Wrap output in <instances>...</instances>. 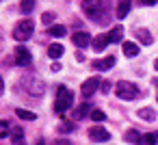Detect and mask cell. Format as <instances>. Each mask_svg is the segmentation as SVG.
I'll return each instance as SVG.
<instances>
[{
    "instance_id": "cell-1",
    "label": "cell",
    "mask_w": 158,
    "mask_h": 145,
    "mask_svg": "<svg viewBox=\"0 0 158 145\" xmlns=\"http://www.w3.org/2000/svg\"><path fill=\"white\" fill-rule=\"evenodd\" d=\"M74 102V93L65 87H59L56 89V100H54V110L56 113H65Z\"/></svg>"
},
{
    "instance_id": "cell-2",
    "label": "cell",
    "mask_w": 158,
    "mask_h": 145,
    "mask_svg": "<svg viewBox=\"0 0 158 145\" xmlns=\"http://www.w3.org/2000/svg\"><path fill=\"white\" fill-rule=\"evenodd\" d=\"M33 31H35L33 20H22V22H18V24L13 26V39H18V41H26V39H31Z\"/></svg>"
},
{
    "instance_id": "cell-3",
    "label": "cell",
    "mask_w": 158,
    "mask_h": 145,
    "mask_svg": "<svg viewBox=\"0 0 158 145\" xmlns=\"http://www.w3.org/2000/svg\"><path fill=\"white\" fill-rule=\"evenodd\" d=\"M115 91H117V97H121V100H134V97H139V89L132 82H126V80L117 82Z\"/></svg>"
},
{
    "instance_id": "cell-4",
    "label": "cell",
    "mask_w": 158,
    "mask_h": 145,
    "mask_svg": "<svg viewBox=\"0 0 158 145\" xmlns=\"http://www.w3.org/2000/svg\"><path fill=\"white\" fill-rule=\"evenodd\" d=\"M24 89L31 93V95H44L46 93V85H44V80L41 78H37V76H26L24 78Z\"/></svg>"
},
{
    "instance_id": "cell-5",
    "label": "cell",
    "mask_w": 158,
    "mask_h": 145,
    "mask_svg": "<svg viewBox=\"0 0 158 145\" xmlns=\"http://www.w3.org/2000/svg\"><path fill=\"white\" fill-rule=\"evenodd\" d=\"M89 139L91 141H95V143H106L108 139H110V132L106 130V128H102V126H93V128H89Z\"/></svg>"
},
{
    "instance_id": "cell-6",
    "label": "cell",
    "mask_w": 158,
    "mask_h": 145,
    "mask_svg": "<svg viewBox=\"0 0 158 145\" xmlns=\"http://www.w3.org/2000/svg\"><path fill=\"white\" fill-rule=\"evenodd\" d=\"M102 2L100 0H87V2H82V11L91 18V20H98V15H100V11H102Z\"/></svg>"
},
{
    "instance_id": "cell-7",
    "label": "cell",
    "mask_w": 158,
    "mask_h": 145,
    "mask_svg": "<svg viewBox=\"0 0 158 145\" xmlns=\"http://www.w3.org/2000/svg\"><path fill=\"white\" fill-rule=\"evenodd\" d=\"M100 78H87L85 82H82V87H80V93H82V97H91L98 89H100Z\"/></svg>"
},
{
    "instance_id": "cell-8",
    "label": "cell",
    "mask_w": 158,
    "mask_h": 145,
    "mask_svg": "<svg viewBox=\"0 0 158 145\" xmlns=\"http://www.w3.org/2000/svg\"><path fill=\"white\" fill-rule=\"evenodd\" d=\"M15 65H20V67L31 65V50L28 48H24V46L15 48Z\"/></svg>"
},
{
    "instance_id": "cell-9",
    "label": "cell",
    "mask_w": 158,
    "mask_h": 145,
    "mask_svg": "<svg viewBox=\"0 0 158 145\" xmlns=\"http://www.w3.org/2000/svg\"><path fill=\"white\" fill-rule=\"evenodd\" d=\"M72 41H74V46H78V48H87L93 39H91V35H89L87 31H76V33L72 35Z\"/></svg>"
},
{
    "instance_id": "cell-10",
    "label": "cell",
    "mask_w": 158,
    "mask_h": 145,
    "mask_svg": "<svg viewBox=\"0 0 158 145\" xmlns=\"http://www.w3.org/2000/svg\"><path fill=\"white\" fill-rule=\"evenodd\" d=\"M113 65H115V56H104L100 61H93V69H98V72H106Z\"/></svg>"
},
{
    "instance_id": "cell-11",
    "label": "cell",
    "mask_w": 158,
    "mask_h": 145,
    "mask_svg": "<svg viewBox=\"0 0 158 145\" xmlns=\"http://www.w3.org/2000/svg\"><path fill=\"white\" fill-rule=\"evenodd\" d=\"M132 9V2H128V0H121V2L117 5V20H123Z\"/></svg>"
},
{
    "instance_id": "cell-12",
    "label": "cell",
    "mask_w": 158,
    "mask_h": 145,
    "mask_svg": "<svg viewBox=\"0 0 158 145\" xmlns=\"http://www.w3.org/2000/svg\"><path fill=\"white\" fill-rule=\"evenodd\" d=\"M123 26H115L110 33H108V41L110 44H117V41H123Z\"/></svg>"
},
{
    "instance_id": "cell-13",
    "label": "cell",
    "mask_w": 158,
    "mask_h": 145,
    "mask_svg": "<svg viewBox=\"0 0 158 145\" xmlns=\"http://www.w3.org/2000/svg\"><path fill=\"white\" fill-rule=\"evenodd\" d=\"M108 44H110V41H108V35H98V37H95V39L91 41L93 50H98V52H100V50H104V48H106Z\"/></svg>"
},
{
    "instance_id": "cell-14",
    "label": "cell",
    "mask_w": 158,
    "mask_h": 145,
    "mask_svg": "<svg viewBox=\"0 0 158 145\" xmlns=\"http://www.w3.org/2000/svg\"><path fill=\"white\" fill-rule=\"evenodd\" d=\"M121 48H123V54H126V56H130V59L139 54V46H136L134 41H123V44H121Z\"/></svg>"
},
{
    "instance_id": "cell-15",
    "label": "cell",
    "mask_w": 158,
    "mask_h": 145,
    "mask_svg": "<svg viewBox=\"0 0 158 145\" xmlns=\"http://www.w3.org/2000/svg\"><path fill=\"white\" fill-rule=\"evenodd\" d=\"M63 52H65V48H63L61 44H50V46H48V56H50V59H61Z\"/></svg>"
},
{
    "instance_id": "cell-16",
    "label": "cell",
    "mask_w": 158,
    "mask_h": 145,
    "mask_svg": "<svg viewBox=\"0 0 158 145\" xmlns=\"http://www.w3.org/2000/svg\"><path fill=\"white\" fill-rule=\"evenodd\" d=\"M136 117L143 119V121H154L156 119V110L154 108H139L136 110Z\"/></svg>"
},
{
    "instance_id": "cell-17",
    "label": "cell",
    "mask_w": 158,
    "mask_h": 145,
    "mask_svg": "<svg viewBox=\"0 0 158 145\" xmlns=\"http://www.w3.org/2000/svg\"><path fill=\"white\" fill-rule=\"evenodd\" d=\"M158 143V132H147L141 136V143L139 145H156Z\"/></svg>"
},
{
    "instance_id": "cell-18",
    "label": "cell",
    "mask_w": 158,
    "mask_h": 145,
    "mask_svg": "<svg viewBox=\"0 0 158 145\" xmlns=\"http://www.w3.org/2000/svg\"><path fill=\"white\" fill-rule=\"evenodd\" d=\"M15 115H18L20 119H24V121H35V119H37V115H35L33 110H24V108H15Z\"/></svg>"
},
{
    "instance_id": "cell-19",
    "label": "cell",
    "mask_w": 158,
    "mask_h": 145,
    "mask_svg": "<svg viewBox=\"0 0 158 145\" xmlns=\"http://www.w3.org/2000/svg\"><path fill=\"white\" fill-rule=\"evenodd\" d=\"M11 143H13V145H26V139H24V132H22V128H15V130H13Z\"/></svg>"
},
{
    "instance_id": "cell-20",
    "label": "cell",
    "mask_w": 158,
    "mask_h": 145,
    "mask_svg": "<svg viewBox=\"0 0 158 145\" xmlns=\"http://www.w3.org/2000/svg\"><path fill=\"white\" fill-rule=\"evenodd\" d=\"M136 37H139V41H141V44H145V46H149V44H152V35H149V31H147V28H139V31H136Z\"/></svg>"
},
{
    "instance_id": "cell-21",
    "label": "cell",
    "mask_w": 158,
    "mask_h": 145,
    "mask_svg": "<svg viewBox=\"0 0 158 145\" xmlns=\"http://www.w3.org/2000/svg\"><path fill=\"white\" fill-rule=\"evenodd\" d=\"M141 136H143V134H139V130H134V128H130V130L126 132V141H128V143H141Z\"/></svg>"
},
{
    "instance_id": "cell-22",
    "label": "cell",
    "mask_w": 158,
    "mask_h": 145,
    "mask_svg": "<svg viewBox=\"0 0 158 145\" xmlns=\"http://www.w3.org/2000/svg\"><path fill=\"white\" fill-rule=\"evenodd\" d=\"M67 31H65V26H61V24H54V26H50L48 28V35H52V37H63Z\"/></svg>"
},
{
    "instance_id": "cell-23",
    "label": "cell",
    "mask_w": 158,
    "mask_h": 145,
    "mask_svg": "<svg viewBox=\"0 0 158 145\" xmlns=\"http://www.w3.org/2000/svg\"><path fill=\"white\" fill-rule=\"evenodd\" d=\"M20 9H22V13H31L35 9V2L33 0H24V2H20Z\"/></svg>"
},
{
    "instance_id": "cell-24",
    "label": "cell",
    "mask_w": 158,
    "mask_h": 145,
    "mask_svg": "<svg viewBox=\"0 0 158 145\" xmlns=\"http://www.w3.org/2000/svg\"><path fill=\"white\" fill-rule=\"evenodd\" d=\"M89 113V104H82L80 108H76V113H74V119H80V117H85Z\"/></svg>"
},
{
    "instance_id": "cell-25",
    "label": "cell",
    "mask_w": 158,
    "mask_h": 145,
    "mask_svg": "<svg viewBox=\"0 0 158 145\" xmlns=\"http://www.w3.org/2000/svg\"><path fill=\"white\" fill-rule=\"evenodd\" d=\"M91 119L98 121V123H102L106 119V115H104V110H91Z\"/></svg>"
},
{
    "instance_id": "cell-26",
    "label": "cell",
    "mask_w": 158,
    "mask_h": 145,
    "mask_svg": "<svg viewBox=\"0 0 158 145\" xmlns=\"http://www.w3.org/2000/svg\"><path fill=\"white\" fill-rule=\"evenodd\" d=\"M41 22H44L48 28L54 26V24H52V22H54V13H44V15H41Z\"/></svg>"
},
{
    "instance_id": "cell-27",
    "label": "cell",
    "mask_w": 158,
    "mask_h": 145,
    "mask_svg": "<svg viewBox=\"0 0 158 145\" xmlns=\"http://www.w3.org/2000/svg\"><path fill=\"white\" fill-rule=\"evenodd\" d=\"M76 126L72 123V121H63V123H59V132H72Z\"/></svg>"
},
{
    "instance_id": "cell-28",
    "label": "cell",
    "mask_w": 158,
    "mask_h": 145,
    "mask_svg": "<svg viewBox=\"0 0 158 145\" xmlns=\"http://www.w3.org/2000/svg\"><path fill=\"white\" fill-rule=\"evenodd\" d=\"M9 134V123L7 121H0V139H5Z\"/></svg>"
},
{
    "instance_id": "cell-29",
    "label": "cell",
    "mask_w": 158,
    "mask_h": 145,
    "mask_svg": "<svg viewBox=\"0 0 158 145\" xmlns=\"http://www.w3.org/2000/svg\"><path fill=\"white\" fill-rule=\"evenodd\" d=\"M54 145H72V143H69L67 139H56V141H54Z\"/></svg>"
},
{
    "instance_id": "cell-30",
    "label": "cell",
    "mask_w": 158,
    "mask_h": 145,
    "mask_svg": "<svg viewBox=\"0 0 158 145\" xmlns=\"http://www.w3.org/2000/svg\"><path fill=\"white\" fill-rule=\"evenodd\" d=\"M102 91L108 93V91H110V82H102Z\"/></svg>"
},
{
    "instance_id": "cell-31",
    "label": "cell",
    "mask_w": 158,
    "mask_h": 145,
    "mask_svg": "<svg viewBox=\"0 0 158 145\" xmlns=\"http://www.w3.org/2000/svg\"><path fill=\"white\" fill-rule=\"evenodd\" d=\"M2 91H5V82H2V78H0V95H2Z\"/></svg>"
},
{
    "instance_id": "cell-32",
    "label": "cell",
    "mask_w": 158,
    "mask_h": 145,
    "mask_svg": "<svg viewBox=\"0 0 158 145\" xmlns=\"http://www.w3.org/2000/svg\"><path fill=\"white\" fill-rule=\"evenodd\" d=\"M154 67H156V69H158V59H156V63H154Z\"/></svg>"
},
{
    "instance_id": "cell-33",
    "label": "cell",
    "mask_w": 158,
    "mask_h": 145,
    "mask_svg": "<svg viewBox=\"0 0 158 145\" xmlns=\"http://www.w3.org/2000/svg\"><path fill=\"white\" fill-rule=\"evenodd\" d=\"M156 85H158V82H156Z\"/></svg>"
}]
</instances>
